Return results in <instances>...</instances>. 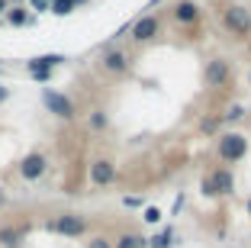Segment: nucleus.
I'll list each match as a JSON object with an SVG mask.
<instances>
[{
    "mask_svg": "<svg viewBox=\"0 0 251 248\" xmlns=\"http://www.w3.org/2000/svg\"><path fill=\"white\" fill-rule=\"evenodd\" d=\"M245 152H248V139L238 136V132H229V136L219 139V158L222 161H238V158H245Z\"/></svg>",
    "mask_w": 251,
    "mask_h": 248,
    "instance_id": "f257e3e1",
    "label": "nucleus"
},
{
    "mask_svg": "<svg viewBox=\"0 0 251 248\" xmlns=\"http://www.w3.org/2000/svg\"><path fill=\"white\" fill-rule=\"evenodd\" d=\"M42 100H45V107L52 110L55 116H61V119H71V116H74V107H71V100H68V97L55 94V90H45Z\"/></svg>",
    "mask_w": 251,
    "mask_h": 248,
    "instance_id": "f03ea898",
    "label": "nucleus"
},
{
    "mask_svg": "<svg viewBox=\"0 0 251 248\" xmlns=\"http://www.w3.org/2000/svg\"><path fill=\"white\" fill-rule=\"evenodd\" d=\"M226 26H229L232 32H242L245 36V32L251 29V13L245 7H229L226 10Z\"/></svg>",
    "mask_w": 251,
    "mask_h": 248,
    "instance_id": "7ed1b4c3",
    "label": "nucleus"
},
{
    "mask_svg": "<svg viewBox=\"0 0 251 248\" xmlns=\"http://www.w3.org/2000/svg\"><path fill=\"white\" fill-rule=\"evenodd\" d=\"M61 61V55H42V58H32L29 61V74L36 81H49L52 78V68Z\"/></svg>",
    "mask_w": 251,
    "mask_h": 248,
    "instance_id": "20e7f679",
    "label": "nucleus"
},
{
    "mask_svg": "<svg viewBox=\"0 0 251 248\" xmlns=\"http://www.w3.org/2000/svg\"><path fill=\"white\" fill-rule=\"evenodd\" d=\"M52 229H55V232H61V235H81L84 232V219L74 216V213H65V216L55 219Z\"/></svg>",
    "mask_w": 251,
    "mask_h": 248,
    "instance_id": "39448f33",
    "label": "nucleus"
},
{
    "mask_svg": "<svg viewBox=\"0 0 251 248\" xmlns=\"http://www.w3.org/2000/svg\"><path fill=\"white\" fill-rule=\"evenodd\" d=\"M42 171H45V158L42 155H26V161L20 165V174L26 177V181H36V177H42Z\"/></svg>",
    "mask_w": 251,
    "mask_h": 248,
    "instance_id": "423d86ee",
    "label": "nucleus"
},
{
    "mask_svg": "<svg viewBox=\"0 0 251 248\" xmlns=\"http://www.w3.org/2000/svg\"><path fill=\"white\" fill-rule=\"evenodd\" d=\"M113 177H116L113 161H94V165H90V181H94V184H100V187H103V184H110Z\"/></svg>",
    "mask_w": 251,
    "mask_h": 248,
    "instance_id": "0eeeda50",
    "label": "nucleus"
},
{
    "mask_svg": "<svg viewBox=\"0 0 251 248\" xmlns=\"http://www.w3.org/2000/svg\"><path fill=\"white\" fill-rule=\"evenodd\" d=\"M155 32H158V23H155V16H142V20L132 26V36L139 39V42H142V39H151Z\"/></svg>",
    "mask_w": 251,
    "mask_h": 248,
    "instance_id": "6e6552de",
    "label": "nucleus"
},
{
    "mask_svg": "<svg viewBox=\"0 0 251 248\" xmlns=\"http://www.w3.org/2000/svg\"><path fill=\"white\" fill-rule=\"evenodd\" d=\"M226 74H229V68H226V61H209V68H206V84L209 87H216V84H222L226 81Z\"/></svg>",
    "mask_w": 251,
    "mask_h": 248,
    "instance_id": "1a4fd4ad",
    "label": "nucleus"
},
{
    "mask_svg": "<svg viewBox=\"0 0 251 248\" xmlns=\"http://www.w3.org/2000/svg\"><path fill=\"white\" fill-rule=\"evenodd\" d=\"M209 187H213V193H229L232 190V174L226 168H219L213 174V181H209Z\"/></svg>",
    "mask_w": 251,
    "mask_h": 248,
    "instance_id": "9d476101",
    "label": "nucleus"
},
{
    "mask_svg": "<svg viewBox=\"0 0 251 248\" xmlns=\"http://www.w3.org/2000/svg\"><path fill=\"white\" fill-rule=\"evenodd\" d=\"M174 16H177L180 23H193V20H197V7H193L190 0H184V3H177V13H174Z\"/></svg>",
    "mask_w": 251,
    "mask_h": 248,
    "instance_id": "9b49d317",
    "label": "nucleus"
},
{
    "mask_svg": "<svg viewBox=\"0 0 251 248\" xmlns=\"http://www.w3.org/2000/svg\"><path fill=\"white\" fill-rule=\"evenodd\" d=\"M103 61H106V68H110V71H126V58L119 55V52H110Z\"/></svg>",
    "mask_w": 251,
    "mask_h": 248,
    "instance_id": "f8f14e48",
    "label": "nucleus"
},
{
    "mask_svg": "<svg viewBox=\"0 0 251 248\" xmlns=\"http://www.w3.org/2000/svg\"><path fill=\"white\" fill-rule=\"evenodd\" d=\"M74 3H81V0H52V13L65 16V13H71V10H74Z\"/></svg>",
    "mask_w": 251,
    "mask_h": 248,
    "instance_id": "ddd939ff",
    "label": "nucleus"
},
{
    "mask_svg": "<svg viewBox=\"0 0 251 248\" xmlns=\"http://www.w3.org/2000/svg\"><path fill=\"white\" fill-rule=\"evenodd\" d=\"M142 245H145V239H139V235H123L116 242V248H142Z\"/></svg>",
    "mask_w": 251,
    "mask_h": 248,
    "instance_id": "4468645a",
    "label": "nucleus"
},
{
    "mask_svg": "<svg viewBox=\"0 0 251 248\" xmlns=\"http://www.w3.org/2000/svg\"><path fill=\"white\" fill-rule=\"evenodd\" d=\"M10 23H13V26H23V23H26V13H23V10H13V13H10Z\"/></svg>",
    "mask_w": 251,
    "mask_h": 248,
    "instance_id": "2eb2a0df",
    "label": "nucleus"
},
{
    "mask_svg": "<svg viewBox=\"0 0 251 248\" xmlns=\"http://www.w3.org/2000/svg\"><path fill=\"white\" fill-rule=\"evenodd\" d=\"M168 242H171V229H168V232H161V235H158L155 242H151V245H155V248H164Z\"/></svg>",
    "mask_w": 251,
    "mask_h": 248,
    "instance_id": "dca6fc26",
    "label": "nucleus"
},
{
    "mask_svg": "<svg viewBox=\"0 0 251 248\" xmlns=\"http://www.w3.org/2000/svg\"><path fill=\"white\" fill-rule=\"evenodd\" d=\"M87 248H110V242H106V239H90Z\"/></svg>",
    "mask_w": 251,
    "mask_h": 248,
    "instance_id": "f3484780",
    "label": "nucleus"
},
{
    "mask_svg": "<svg viewBox=\"0 0 251 248\" xmlns=\"http://www.w3.org/2000/svg\"><path fill=\"white\" fill-rule=\"evenodd\" d=\"M145 219H148V222H158V219H161V213L151 206V210H145Z\"/></svg>",
    "mask_w": 251,
    "mask_h": 248,
    "instance_id": "a211bd4d",
    "label": "nucleus"
},
{
    "mask_svg": "<svg viewBox=\"0 0 251 248\" xmlns=\"http://www.w3.org/2000/svg\"><path fill=\"white\" fill-rule=\"evenodd\" d=\"M13 239H16V232H0V242H7V245H13Z\"/></svg>",
    "mask_w": 251,
    "mask_h": 248,
    "instance_id": "6ab92c4d",
    "label": "nucleus"
},
{
    "mask_svg": "<svg viewBox=\"0 0 251 248\" xmlns=\"http://www.w3.org/2000/svg\"><path fill=\"white\" fill-rule=\"evenodd\" d=\"M32 7L36 10H49V3H45V0H32Z\"/></svg>",
    "mask_w": 251,
    "mask_h": 248,
    "instance_id": "aec40b11",
    "label": "nucleus"
},
{
    "mask_svg": "<svg viewBox=\"0 0 251 248\" xmlns=\"http://www.w3.org/2000/svg\"><path fill=\"white\" fill-rule=\"evenodd\" d=\"M7 97H10V94H7V87H0V100H7Z\"/></svg>",
    "mask_w": 251,
    "mask_h": 248,
    "instance_id": "412c9836",
    "label": "nucleus"
},
{
    "mask_svg": "<svg viewBox=\"0 0 251 248\" xmlns=\"http://www.w3.org/2000/svg\"><path fill=\"white\" fill-rule=\"evenodd\" d=\"M3 10H7V0H0V13H3Z\"/></svg>",
    "mask_w": 251,
    "mask_h": 248,
    "instance_id": "4be33fe9",
    "label": "nucleus"
},
{
    "mask_svg": "<svg viewBox=\"0 0 251 248\" xmlns=\"http://www.w3.org/2000/svg\"><path fill=\"white\" fill-rule=\"evenodd\" d=\"M248 210H251V203H248Z\"/></svg>",
    "mask_w": 251,
    "mask_h": 248,
    "instance_id": "5701e85b",
    "label": "nucleus"
},
{
    "mask_svg": "<svg viewBox=\"0 0 251 248\" xmlns=\"http://www.w3.org/2000/svg\"><path fill=\"white\" fill-rule=\"evenodd\" d=\"M45 3H49V0H45Z\"/></svg>",
    "mask_w": 251,
    "mask_h": 248,
    "instance_id": "b1692460",
    "label": "nucleus"
}]
</instances>
